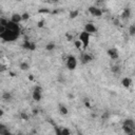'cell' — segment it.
<instances>
[{
	"label": "cell",
	"mask_w": 135,
	"mask_h": 135,
	"mask_svg": "<svg viewBox=\"0 0 135 135\" xmlns=\"http://www.w3.org/2000/svg\"><path fill=\"white\" fill-rule=\"evenodd\" d=\"M121 85L126 89H129L132 85V79L130 77H123L121 79Z\"/></svg>",
	"instance_id": "8fae6325"
},
{
	"label": "cell",
	"mask_w": 135,
	"mask_h": 135,
	"mask_svg": "<svg viewBox=\"0 0 135 135\" xmlns=\"http://www.w3.org/2000/svg\"><path fill=\"white\" fill-rule=\"evenodd\" d=\"M19 35H20L19 31H12V30H7L6 28L4 31V33L0 35V39H2L5 42H13V41L18 39Z\"/></svg>",
	"instance_id": "6da1fadb"
},
{
	"label": "cell",
	"mask_w": 135,
	"mask_h": 135,
	"mask_svg": "<svg viewBox=\"0 0 135 135\" xmlns=\"http://www.w3.org/2000/svg\"><path fill=\"white\" fill-rule=\"evenodd\" d=\"M37 26L38 27H43L44 26V20H40L37 22Z\"/></svg>",
	"instance_id": "4316f807"
},
{
	"label": "cell",
	"mask_w": 135,
	"mask_h": 135,
	"mask_svg": "<svg viewBox=\"0 0 135 135\" xmlns=\"http://www.w3.org/2000/svg\"><path fill=\"white\" fill-rule=\"evenodd\" d=\"M55 49H56L55 42H49V43L45 45V50H46L47 52H52V51H54Z\"/></svg>",
	"instance_id": "e0dca14e"
},
{
	"label": "cell",
	"mask_w": 135,
	"mask_h": 135,
	"mask_svg": "<svg viewBox=\"0 0 135 135\" xmlns=\"http://www.w3.org/2000/svg\"><path fill=\"white\" fill-rule=\"evenodd\" d=\"M70 134H71V131L68 128H62L60 130V135H70Z\"/></svg>",
	"instance_id": "7402d4cb"
},
{
	"label": "cell",
	"mask_w": 135,
	"mask_h": 135,
	"mask_svg": "<svg viewBox=\"0 0 135 135\" xmlns=\"http://www.w3.org/2000/svg\"><path fill=\"white\" fill-rule=\"evenodd\" d=\"M22 47L25 49V50H27V51H32L33 52V51L36 50V44L34 42L28 41V40H24L23 43H22Z\"/></svg>",
	"instance_id": "9c48e42d"
},
{
	"label": "cell",
	"mask_w": 135,
	"mask_h": 135,
	"mask_svg": "<svg viewBox=\"0 0 135 135\" xmlns=\"http://www.w3.org/2000/svg\"><path fill=\"white\" fill-rule=\"evenodd\" d=\"M74 45H75L76 49H81V42H80L79 40H76V41L74 42Z\"/></svg>",
	"instance_id": "484cf974"
},
{
	"label": "cell",
	"mask_w": 135,
	"mask_h": 135,
	"mask_svg": "<svg viewBox=\"0 0 135 135\" xmlns=\"http://www.w3.org/2000/svg\"><path fill=\"white\" fill-rule=\"evenodd\" d=\"M11 21L15 22V23H20L22 21V18H21V14L19 13H14L12 16H11Z\"/></svg>",
	"instance_id": "7c38bea8"
},
{
	"label": "cell",
	"mask_w": 135,
	"mask_h": 135,
	"mask_svg": "<svg viewBox=\"0 0 135 135\" xmlns=\"http://www.w3.org/2000/svg\"><path fill=\"white\" fill-rule=\"evenodd\" d=\"M111 71H112V73H114L115 75L120 74V66H119V64H114V65H112V66H111Z\"/></svg>",
	"instance_id": "2e32d148"
},
{
	"label": "cell",
	"mask_w": 135,
	"mask_h": 135,
	"mask_svg": "<svg viewBox=\"0 0 135 135\" xmlns=\"http://www.w3.org/2000/svg\"><path fill=\"white\" fill-rule=\"evenodd\" d=\"M20 118H21L22 120H28V119H30V116H28L27 113H25V112H21V113H20Z\"/></svg>",
	"instance_id": "603a6c76"
},
{
	"label": "cell",
	"mask_w": 135,
	"mask_h": 135,
	"mask_svg": "<svg viewBox=\"0 0 135 135\" xmlns=\"http://www.w3.org/2000/svg\"><path fill=\"white\" fill-rule=\"evenodd\" d=\"M58 111H59V113H60L61 115H63V116L68 115V113H69L68 108H66L64 104H62V103H60V104L58 105Z\"/></svg>",
	"instance_id": "4fadbf2b"
},
{
	"label": "cell",
	"mask_w": 135,
	"mask_h": 135,
	"mask_svg": "<svg viewBox=\"0 0 135 135\" xmlns=\"http://www.w3.org/2000/svg\"><path fill=\"white\" fill-rule=\"evenodd\" d=\"M1 68H3V66H2V64H1V61H0V70H1Z\"/></svg>",
	"instance_id": "836d02e7"
},
{
	"label": "cell",
	"mask_w": 135,
	"mask_h": 135,
	"mask_svg": "<svg viewBox=\"0 0 135 135\" xmlns=\"http://www.w3.org/2000/svg\"><path fill=\"white\" fill-rule=\"evenodd\" d=\"M78 15H79V11L78 9H73V11H71L69 13V18L70 19H75Z\"/></svg>",
	"instance_id": "d6986e66"
},
{
	"label": "cell",
	"mask_w": 135,
	"mask_h": 135,
	"mask_svg": "<svg viewBox=\"0 0 135 135\" xmlns=\"http://www.w3.org/2000/svg\"><path fill=\"white\" fill-rule=\"evenodd\" d=\"M114 24H115V25H119V20H118V19H115V20H114Z\"/></svg>",
	"instance_id": "4dcf8cb0"
},
{
	"label": "cell",
	"mask_w": 135,
	"mask_h": 135,
	"mask_svg": "<svg viewBox=\"0 0 135 135\" xmlns=\"http://www.w3.org/2000/svg\"><path fill=\"white\" fill-rule=\"evenodd\" d=\"M83 31H85L89 34H94V33L97 32V27L93 22H88V23L84 24V30Z\"/></svg>",
	"instance_id": "ba28073f"
},
{
	"label": "cell",
	"mask_w": 135,
	"mask_h": 135,
	"mask_svg": "<svg viewBox=\"0 0 135 135\" xmlns=\"http://www.w3.org/2000/svg\"><path fill=\"white\" fill-rule=\"evenodd\" d=\"M88 11H89V13H90L92 16H94V17H101V16H102V11H101V8H99V7H97V6L91 5V6H89Z\"/></svg>",
	"instance_id": "8992f818"
},
{
	"label": "cell",
	"mask_w": 135,
	"mask_h": 135,
	"mask_svg": "<svg viewBox=\"0 0 135 135\" xmlns=\"http://www.w3.org/2000/svg\"><path fill=\"white\" fill-rule=\"evenodd\" d=\"M2 99H3L4 101H6V102L11 101V100L13 99V95H12V93H9V92H4V93L2 94Z\"/></svg>",
	"instance_id": "9a60e30c"
},
{
	"label": "cell",
	"mask_w": 135,
	"mask_h": 135,
	"mask_svg": "<svg viewBox=\"0 0 135 135\" xmlns=\"http://www.w3.org/2000/svg\"><path fill=\"white\" fill-rule=\"evenodd\" d=\"M5 134H9V131L4 124L0 123V135H5Z\"/></svg>",
	"instance_id": "ac0fdd59"
},
{
	"label": "cell",
	"mask_w": 135,
	"mask_h": 135,
	"mask_svg": "<svg viewBox=\"0 0 135 135\" xmlns=\"http://www.w3.org/2000/svg\"><path fill=\"white\" fill-rule=\"evenodd\" d=\"M42 92H43L42 88L39 86V85H36V86L34 88V90H33V92H32V97H33V99H34L35 101H40V100L42 99Z\"/></svg>",
	"instance_id": "277c9868"
},
{
	"label": "cell",
	"mask_w": 135,
	"mask_h": 135,
	"mask_svg": "<svg viewBox=\"0 0 135 135\" xmlns=\"http://www.w3.org/2000/svg\"><path fill=\"white\" fill-rule=\"evenodd\" d=\"M93 56L91 55V54H89V53H85V52H83V53H81V55H80V62L82 63V64H88V63H90L91 61H93Z\"/></svg>",
	"instance_id": "5b68a950"
},
{
	"label": "cell",
	"mask_w": 135,
	"mask_h": 135,
	"mask_svg": "<svg viewBox=\"0 0 135 135\" xmlns=\"http://www.w3.org/2000/svg\"><path fill=\"white\" fill-rule=\"evenodd\" d=\"M109 118H110V113H109L108 111L104 112V113L101 115V119H102V120H108Z\"/></svg>",
	"instance_id": "d4e9b609"
},
{
	"label": "cell",
	"mask_w": 135,
	"mask_h": 135,
	"mask_svg": "<svg viewBox=\"0 0 135 135\" xmlns=\"http://www.w3.org/2000/svg\"><path fill=\"white\" fill-rule=\"evenodd\" d=\"M17 1H19V2H20V1H22V0H17Z\"/></svg>",
	"instance_id": "e575fe53"
},
{
	"label": "cell",
	"mask_w": 135,
	"mask_h": 135,
	"mask_svg": "<svg viewBox=\"0 0 135 135\" xmlns=\"http://www.w3.org/2000/svg\"><path fill=\"white\" fill-rule=\"evenodd\" d=\"M49 9H39V13H49Z\"/></svg>",
	"instance_id": "f546056e"
},
{
	"label": "cell",
	"mask_w": 135,
	"mask_h": 135,
	"mask_svg": "<svg viewBox=\"0 0 135 135\" xmlns=\"http://www.w3.org/2000/svg\"><path fill=\"white\" fill-rule=\"evenodd\" d=\"M3 114H4L3 110H1V109H0V117H1V116H3Z\"/></svg>",
	"instance_id": "1f68e13d"
},
{
	"label": "cell",
	"mask_w": 135,
	"mask_h": 135,
	"mask_svg": "<svg viewBox=\"0 0 135 135\" xmlns=\"http://www.w3.org/2000/svg\"><path fill=\"white\" fill-rule=\"evenodd\" d=\"M21 18H22V21H27L31 18V15L28 13H23L21 14Z\"/></svg>",
	"instance_id": "cb8c5ba5"
},
{
	"label": "cell",
	"mask_w": 135,
	"mask_h": 135,
	"mask_svg": "<svg viewBox=\"0 0 135 135\" xmlns=\"http://www.w3.org/2000/svg\"><path fill=\"white\" fill-rule=\"evenodd\" d=\"M90 39H91V34L86 33L85 31H82L80 34H79V41L81 42V47L83 50H85L89 44H90Z\"/></svg>",
	"instance_id": "7a4b0ae2"
},
{
	"label": "cell",
	"mask_w": 135,
	"mask_h": 135,
	"mask_svg": "<svg viewBox=\"0 0 135 135\" xmlns=\"http://www.w3.org/2000/svg\"><path fill=\"white\" fill-rule=\"evenodd\" d=\"M50 1H51V2H54V3H55V2H58L59 0H50Z\"/></svg>",
	"instance_id": "d6a6232c"
},
{
	"label": "cell",
	"mask_w": 135,
	"mask_h": 135,
	"mask_svg": "<svg viewBox=\"0 0 135 135\" xmlns=\"http://www.w3.org/2000/svg\"><path fill=\"white\" fill-rule=\"evenodd\" d=\"M77 59H76V57L74 56V55H69L68 57H66V59H65V65H66V68H68V70L69 71H74V70H76V68H77Z\"/></svg>",
	"instance_id": "3957f363"
},
{
	"label": "cell",
	"mask_w": 135,
	"mask_h": 135,
	"mask_svg": "<svg viewBox=\"0 0 135 135\" xmlns=\"http://www.w3.org/2000/svg\"><path fill=\"white\" fill-rule=\"evenodd\" d=\"M58 81H59V82H64L63 75H58Z\"/></svg>",
	"instance_id": "f1b7e54d"
},
{
	"label": "cell",
	"mask_w": 135,
	"mask_h": 135,
	"mask_svg": "<svg viewBox=\"0 0 135 135\" xmlns=\"http://www.w3.org/2000/svg\"><path fill=\"white\" fill-rule=\"evenodd\" d=\"M107 54H108V56H109L112 60H117V59H118V57H119L118 50H117V49H115V47H110V49H108Z\"/></svg>",
	"instance_id": "52a82bcc"
},
{
	"label": "cell",
	"mask_w": 135,
	"mask_h": 135,
	"mask_svg": "<svg viewBox=\"0 0 135 135\" xmlns=\"http://www.w3.org/2000/svg\"><path fill=\"white\" fill-rule=\"evenodd\" d=\"M130 17H131V8L126 7V8L122 11V13H121L120 18H121L122 20H128Z\"/></svg>",
	"instance_id": "30bf717a"
},
{
	"label": "cell",
	"mask_w": 135,
	"mask_h": 135,
	"mask_svg": "<svg viewBox=\"0 0 135 135\" xmlns=\"http://www.w3.org/2000/svg\"><path fill=\"white\" fill-rule=\"evenodd\" d=\"M122 126H127V127H130V128L135 129V122H134V120H133L132 118H127V119H124Z\"/></svg>",
	"instance_id": "5bb4252c"
},
{
	"label": "cell",
	"mask_w": 135,
	"mask_h": 135,
	"mask_svg": "<svg viewBox=\"0 0 135 135\" xmlns=\"http://www.w3.org/2000/svg\"><path fill=\"white\" fill-rule=\"evenodd\" d=\"M65 38L68 39V41H72V40H73V36H72L70 33H66V34H65Z\"/></svg>",
	"instance_id": "83f0119b"
},
{
	"label": "cell",
	"mask_w": 135,
	"mask_h": 135,
	"mask_svg": "<svg viewBox=\"0 0 135 135\" xmlns=\"http://www.w3.org/2000/svg\"><path fill=\"white\" fill-rule=\"evenodd\" d=\"M19 68H20L21 71H27V70H30V64H28L27 62L23 61V62H21V63L19 64Z\"/></svg>",
	"instance_id": "ffe728a7"
},
{
	"label": "cell",
	"mask_w": 135,
	"mask_h": 135,
	"mask_svg": "<svg viewBox=\"0 0 135 135\" xmlns=\"http://www.w3.org/2000/svg\"><path fill=\"white\" fill-rule=\"evenodd\" d=\"M129 34H130L131 37L135 36V25H134V24H131V25L129 26Z\"/></svg>",
	"instance_id": "44dd1931"
}]
</instances>
